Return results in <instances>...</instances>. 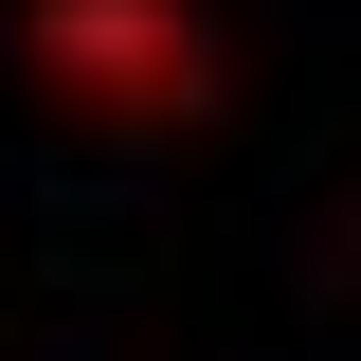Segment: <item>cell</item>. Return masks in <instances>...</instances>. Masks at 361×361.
I'll list each match as a JSON object with an SVG mask.
<instances>
[{"label":"cell","instance_id":"1","mask_svg":"<svg viewBox=\"0 0 361 361\" xmlns=\"http://www.w3.org/2000/svg\"><path fill=\"white\" fill-rule=\"evenodd\" d=\"M54 54H73V73H109V90H180V73H199V37H180L163 0H73V18H54Z\"/></svg>","mask_w":361,"mask_h":361}]
</instances>
